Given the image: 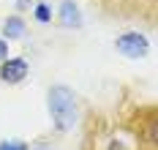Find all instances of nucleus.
Here are the masks:
<instances>
[{"label":"nucleus","mask_w":158,"mask_h":150,"mask_svg":"<svg viewBox=\"0 0 158 150\" xmlns=\"http://www.w3.org/2000/svg\"><path fill=\"white\" fill-rule=\"evenodd\" d=\"M47 109H49V117H52V126L57 131H71L77 126V96L71 87L65 85H55L49 87L47 93Z\"/></svg>","instance_id":"obj_1"},{"label":"nucleus","mask_w":158,"mask_h":150,"mask_svg":"<svg viewBox=\"0 0 158 150\" xmlns=\"http://www.w3.org/2000/svg\"><path fill=\"white\" fill-rule=\"evenodd\" d=\"M33 17L41 25H49L52 22V6L49 3H33Z\"/></svg>","instance_id":"obj_6"},{"label":"nucleus","mask_w":158,"mask_h":150,"mask_svg":"<svg viewBox=\"0 0 158 150\" xmlns=\"http://www.w3.org/2000/svg\"><path fill=\"white\" fill-rule=\"evenodd\" d=\"M33 8V0H16V11H27Z\"/></svg>","instance_id":"obj_9"},{"label":"nucleus","mask_w":158,"mask_h":150,"mask_svg":"<svg viewBox=\"0 0 158 150\" xmlns=\"http://www.w3.org/2000/svg\"><path fill=\"white\" fill-rule=\"evenodd\" d=\"M0 150H30V148L22 139H6V142H0Z\"/></svg>","instance_id":"obj_7"},{"label":"nucleus","mask_w":158,"mask_h":150,"mask_svg":"<svg viewBox=\"0 0 158 150\" xmlns=\"http://www.w3.org/2000/svg\"><path fill=\"white\" fill-rule=\"evenodd\" d=\"M25 33H27V25H25V19L19 17V14H14V17H8L3 22V38L6 41H16Z\"/></svg>","instance_id":"obj_5"},{"label":"nucleus","mask_w":158,"mask_h":150,"mask_svg":"<svg viewBox=\"0 0 158 150\" xmlns=\"http://www.w3.org/2000/svg\"><path fill=\"white\" fill-rule=\"evenodd\" d=\"M114 49L120 55H126V57H131V60H139V57H144L150 52V41H147L144 33L131 30V33H123L114 38Z\"/></svg>","instance_id":"obj_2"},{"label":"nucleus","mask_w":158,"mask_h":150,"mask_svg":"<svg viewBox=\"0 0 158 150\" xmlns=\"http://www.w3.org/2000/svg\"><path fill=\"white\" fill-rule=\"evenodd\" d=\"M57 22L63 27H82V11L74 0H63L57 6Z\"/></svg>","instance_id":"obj_4"},{"label":"nucleus","mask_w":158,"mask_h":150,"mask_svg":"<svg viewBox=\"0 0 158 150\" xmlns=\"http://www.w3.org/2000/svg\"><path fill=\"white\" fill-rule=\"evenodd\" d=\"M38 150H49V148H38Z\"/></svg>","instance_id":"obj_10"},{"label":"nucleus","mask_w":158,"mask_h":150,"mask_svg":"<svg viewBox=\"0 0 158 150\" xmlns=\"http://www.w3.org/2000/svg\"><path fill=\"white\" fill-rule=\"evenodd\" d=\"M6 57H8V41H6V38H0V63H3Z\"/></svg>","instance_id":"obj_8"},{"label":"nucleus","mask_w":158,"mask_h":150,"mask_svg":"<svg viewBox=\"0 0 158 150\" xmlns=\"http://www.w3.org/2000/svg\"><path fill=\"white\" fill-rule=\"evenodd\" d=\"M30 74V66L25 57H6L0 63V79L6 85H19L25 82V77Z\"/></svg>","instance_id":"obj_3"}]
</instances>
